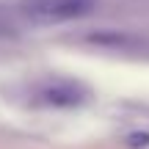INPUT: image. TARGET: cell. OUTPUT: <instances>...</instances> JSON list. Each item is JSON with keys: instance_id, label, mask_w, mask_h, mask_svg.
Listing matches in <instances>:
<instances>
[{"instance_id": "277c9868", "label": "cell", "mask_w": 149, "mask_h": 149, "mask_svg": "<svg viewBox=\"0 0 149 149\" xmlns=\"http://www.w3.org/2000/svg\"><path fill=\"white\" fill-rule=\"evenodd\" d=\"M127 144L130 146H135V149H141V146H149V135H130V138H127Z\"/></svg>"}, {"instance_id": "7a4b0ae2", "label": "cell", "mask_w": 149, "mask_h": 149, "mask_svg": "<svg viewBox=\"0 0 149 149\" xmlns=\"http://www.w3.org/2000/svg\"><path fill=\"white\" fill-rule=\"evenodd\" d=\"M86 100H88V91L77 83H69V80L47 83L39 88V102L53 108H74V105H83Z\"/></svg>"}, {"instance_id": "3957f363", "label": "cell", "mask_w": 149, "mask_h": 149, "mask_svg": "<svg viewBox=\"0 0 149 149\" xmlns=\"http://www.w3.org/2000/svg\"><path fill=\"white\" fill-rule=\"evenodd\" d=\"M91 44H100V47H116V50H135L144 47L141 42H135L127 33H116V31H102V33H91L88 36Z\"/></svg>"}, {"instance_id": "6da1fadb", "label": "cell", "mask_w": 149, "mask_h": 149, "mask_svg": "<svg viewBox=\"0 0 149 149\" xmlns=\"http://www.w3.org/2000/svg\"><path fill=\"white\" fill-rule=\"evenodd\" d=\"M94 0H25L22 14L33 22H64L88 14Z\"/></svg>"}]
</instances>
